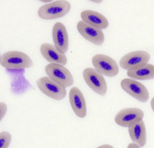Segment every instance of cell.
I'll return each instance as SVG.
<instances>
[{
	"label": "cell",
	"mask_w": 154,
	"mask_h": 148,
	"mask_svg": "<svg viewBox=\"0 0 154 148\" xmlns=\"http://www.w3.org/2000/svg\"><path fill=\"white\" fill-rule=\"evenodd\" d=\"M140 148V147L136 143H130L128 146V148Z\"/></svg>",
	"instance_id": "obj_18"
},
{
	"label": "cell",
	"mask_w": 154,
	"mask_h": 148,
	"mask_svg": "<svg viewBox=\"0 0 154 148\" xmlns=\"http://www.w3.org/2000/svg\"><path fill=\"white\" fill-rule=\"evenodd\" d=\"M69 99L72 108L76 115L83 118L86 115V104L81 91L77 87H74L70 90Z\"/></svg>",
	"instance_id": "obj_12"
},
{
	"label": "cell",
	"mask_w": 154,
	"mask_h": 148,
	"mask_svg": "<svg viewBox=\"0 0 154 148\" xmlns=\"http://www.w3.org/2000/svg\"><path fill=\"white\" fill-rule=\"evenodd\" d=\"M128 131L133 143L137 144L140 147L145 146L146 143V132L143 120L128 128Z\"/></svg>",
	"instance_id": "obj_15"
},
{
	"label": "cell",
	"mask_w": 154,
	"mask_h": 148,
	"mask_svg": "<svg viewBox=\"0 0 154 148\" xmlns=\"http://www.w3.org/2000/svg\"><path fill=\"white\" fill-rule=\"evenodd\" d=\"M40 51L43 57L49 62L58 63L63 66L66 64L67 61L66 56L52 45L44 43L41 46Z\"/></svg>",
	"instance_id": "obj_14"
},
{
	"label": "cell",
	"mask_w": 154,
	"mask_h": 148,
	"mask_svg": "<svg viewBox=\"0 0 154 148\" xmlns=\"http://www.w3.org/2000/svg\"><path fill=\"white\" fill-rule=\"evenodd\" d=\"M83 76L88 86L93 91L102 96L105 95L106 83L102 74L94 69L88 68L83 71Z\"/></svg>",
	"instance_id": "obj_7"
},
{
	"label": "cell",
	"mask_w": 154,
	"mask_h": 148,
	"mask_svg": "<svg viewBox=\"0 0 154 148\" xmlns=\"http://www.w3.org/2000/svg\"><path fill=\"white\" fill-rule=\"evenodd\" d=\"M11 140V135L9 133L6 132L1 133L0 134V148H8Z\"/></svg>",
	"instance_id": "obj_17"
},
{
	"label": "cell",
	"mask_w": 154,
	"mask_h": 148,
	"mask_svg": "<svg viewBox=\"0 0 154 148\" xmlns=\"http://www.w3.org/2000/svg\"><path fill=\"white\" fill-rule=\"evenodd\" d=\"M99 148H113V147L109 145H104L99 146Z\"/></svg>",
	"instance_id": "obj_20"
},
{
	"label": "cell",
	"mask_w": 154,
	"mask_h": 148,
	"mask_svg": "<svg viewBox=\"0 0 154 148\" xmlns=\"http://www.w3.org/2000/svg\"><path fill=\"white\" fill-rule=\"evenodd\" d=\"M151 108L154 112V97L151 99Z\"/></svg>",
	"instance_id": "obj_19"
},
{
	"label": "cell",
	"mask_w": 154,
	"mask_h": 148,
	"mask_svg": "<svg viewBox=\"0 0 154 148\" xmlns=\"http://www.w3.org/2000/svg\"><path fill=\"white\" fill-rule=\"evenodd\" d=\"M91 2L96 4H100L102 2V1H91Z\"/></svg>",
	"instance_id": "obj_21"
},
{
	"label": "cell",
	"mask_w": 154,
	"mask_h": 148,
	"mask_svg": "<svg viewBox=\"0 0 154 148\" xmlns=\"http://www.w3.org/2000/svg\"><path fill=\"white\" fill-rule=\"evenodd\" d=\"M71 8L70 4L65 1H57L41 6L38 14L41 18L52 20L62 17L66 14Z\"/></svg>",
	"instance_id": "obj_2"
},
{
	"label": "cell",
	"mask_w": 154,
	"mask_h": 148,
	"mask_svg": "<svg viewBox=\"0 0 154 148\" xmlns=\"http://www.w3.org/2000/svg\"><path fill=\"white\" fill-rule=\"evenodd\" d=\"M144 114L143 111L137 108H128L119 112L115 118V121L119 125L129 128L142 120Z\"/></svg>",
	"instance_id": "obj_9"
},
{
	"label": "cell",
	"mask_w": 154,
	"mask_h": 148,
	"mask_svg": "<svg viewBox=\"0 0 154 148\" xmlns=\"http://www.w3.org/2000/svg\"><path fill=\"white\" fill-rule=\"evenodd\" d=\"M36 83L42 93L54 99L62 100L66 95L65 87L48 77L40 78L37 81Z\"/></svg>",
	"instance_id": "obj_5"
},
{
	"label": "cell",
	"mask_w": 154,
	"mask_h": 148,
	"mask_svg": "<svg viewBox=\"0 0 154 148\" xmlns=\"http://www.w3.org/2000/svg\"><path fill=\"white\" fill-rule=\"evenodd\" d=\"M121 86L126 93L141 102H146L149 98L147 89L143 84L137 81L125 78L121 81Z\"/></svg>",
	"instance_id": "obj_8"
},
{
	"label": "cell",
	"mask_w": 154,
	"mask_h": 148,
	"mask_svg": "<svg viewBox=\"0 0 154 148\" xmlns=\"http://www.w3.org/2000/svg\"><path fill=\"white\" fill-rule=\"evenodd\" d=\"M45 71L51 79L65 88L73 84L74 79L71 73L62 65L51 63L46 67Z\"/></svg>",
	"instance_id": "obj_3"
},
{
	"label": "cell",
	"mask_w": 154,
	"mask_h": 148,
	"mask_svg": "<svg viewBox=\"0 0 154 148\" xmlns=\"http://www.w3.org/2000/svg\"><path fill=\"white\" fill-rule=\"evenodd\" d=\"M81 16L83 22L98 29L102 30L108 26L107 19L97 12L91 10L84 11L81 12Z\"/></svg>",
	"instance_id": "obj_13"
},
{
	"label": "cell",
	"mask_w": 154,
	"mask_h": 148,
	"mask_svg": "<svg viewBox=\"0 0 154 148\" xmlns=\"http://www.w3.org/2000/svg\"><path fill=\"white\" fill-rule=\"evenodd\" d=\"M150 58L149 54L143 51H137L129 52L120 59L119 65L123 69L133 70L146 64Z\"/></svg>",
	"instance_id": "obj_6"
},
{
	"label": "cell",
	"mask_w": 154,
	"mask_h": 148,
	"mask_svg": "<svg viewBox=\"0 0 154 148\" xmlns=\"http://www.w3.org/2000/svg\"><path fill=\"white\" fill-rule=\"evenodd\" d=\"M95 69L102 75L113 77L119 72V68L116 61L111 57L101 54H97L92 59Z\"/></svg>",
	"instance_id": "obj_4"
},
{
	"label": "cell",
	"mask_w": 154,
	"mask_h": 148,
	"mask_svg": "<svg viewBox=\"0 0 154 148\" xmlns=\"http://www.w3.org/2000/svg\"><path fill=\"white\" fill-rule=\"evenodd\" d=\"M128 76L131 79L141 80L154 78V66L147 64L138 68L127 72Z\"/></svg>",
	"instance_id": "obj_16"
},
{
	"label": "cell",
	"mask_w": 154,
	"mask_h": 148,
	"mask_svg": "<svg viewBox=\"0 0 154 148\" xmlns=\"http://www.w3.org/2000/svg\"><path fill=\"white\" fill-rule=\"evenodd\" d=\"M0 63L5 68L15 70L24 69L32 67L33 63L26 54L19 51H9L0 57Z\"/></svg>",
	"instance_id": "obj_1"
},
{
	"label": "cell",
	"mask_w": 154,
	"mask_h": 148,
	"mask_svg": "<svg viewBox=\"0 0 154 148\" xmlns=\"http://www.w3.org/2000/svg\"><path fill=\"white\" fill-rule=\"evenodd\" d=\"M77 27L81 36L91 43L98 46L104 43V36L101 30L88 25L82 20L78 23Z\"/></svg>",
	"instance_id": "obj_10"
},
{
	"label": "cell",
	"mask_w": 154,
	"mask_h": 148,
	"mask_svg": "<svg viewBox=\"0 0 154 148\" xmlns=\"http://www.w3.org/2000/svg\"><path fill=\"white\" fill-rule=\"evenodd\" d=\"M52 34L55 48L61 53L66 52L69 49V39L64 25L60 22L56 23L53 27Z\"/></svg>",
	"instance_id": "obj_11"
}]
</instances>
